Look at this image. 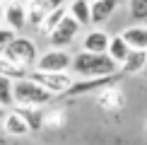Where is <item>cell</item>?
I'll list each match as a JSON object with an SVG mask.
<instances>
[{
  "instance_id": "6da1fadb",
  "label": "cell",
  "mask_w": 147,
  "mask_h": 145,
  "mask_svg": "<svg viewBox=\"0 0 147 145\" xmlns=\"http://www.w3.org/2000/svg\"><path fill=\"white\" fill-rule=\"evenodd\" d=\"M72 70L80 77H104V75H116L118 63L109 53H92L82 51L72 58Z\"/></svg>"
},
{
  "instance_id": "7a4b0ae2",
  "label": "cell",
  "mask_w": 147,
  "mask_h": 145,
  "mask_svg": "<svg viewBox=\"0 0 147 145\" xmlns=\"http://www.w3.org/2000/svg\"><path fill=\"white\" fill-rule=\"evenodd\" d=\"M56 99V94L51 89H46L44 85H39L32 77H22L15 80V104L22 106H46Z\"/></svg>"
},
{
  "instance_id": "3957f363",
  "label": "cell",
  "mask_w": 147,
  "mask_h": 145,
  "mask_svg": "<svg viewBox=\"0 0 147 145\" xmlns=\"http://www.w3.org/2000/svg\"><path fill=\"white\" fill-rule=\"evenodd\" d=\"M3 56H7L12 63L22 65V68H32L39 60V53H36V44L27 36H15V39L7 44V48L3 51Z\"/></svg>"
},
{
  "instance_id": "277c9868",
  "label": "cell",
  "mask_w": 147,
  "mask_h": 145,
  "mask_svg": "<svg viewBox=\"0 0 147 145\" xmlns=\"http://www.w3.org/2000/svg\"><path fill=\"white\" fill-rule=\"evenodd\" d=\"M29 77L32 80H36L39 85H44L46 89H51L56 97H63L68 89L75 85V80H72V75H68V70L65 72H46V70H34L29 72Z\"/></svg>"
},
{
  "instance_id": "5b68a950",
  "label": "cell",
  "mask_w": 147,
  "mask_h": 145,
  "mask_svg": "<svg viewBox=\"0 0 147 145\" xmlns=\"http://www.w3.org/2000/svg\"><path fill=\"white\" fill-rule=\"evenodd\" d=\"M68 68H72V56L65 48H53L46 53H41L36 60V70H46V72H65Z\"/></svg>"
},
{
  "instance_id": "8992f818",
  "label": "cell",
  "mask_w": 147,
  "mask_h": 145,
  "mask_svg": "<svg viewBox=\"0 0 147 145\" xmlns=\"http://www.w3.org/2000/svg\"><path fill=\"white\" fill-rule=\"evenodd\" d=\"M80 27H82V24H80L75 17L68 12V15H65V20L60 22L51 34H48V44H51L53 48H68L72 41H75V36H77V32H80Z\"/></svg>"
},
{
  "instance_id": "52a82bcc",
  "label": "cell",
  "mask_w": 147,
  "mask_h": 145,
  "mask_svg": "<svg viewBox=\"0 0 147 145\" xmlns=\"http://www.w3.org/2000/svg\"><path fill=\"white\" fill-rule=\"evenodd\" d=\"M63 5V0H32L29 3V10H27V20L32 27L41 29V24L46 22V17L51 15L56 7Z\"/></svg>"
},
{
  "instance_id": "ba28073f",
  "label": "cell",
  "mask_w": 147,
  "mask_h": 145,
  "mask_svg": "<svg viewBox=\"0 0 147 145\" xmlns=\"http://www.w3.org/2000/svg\"><path fill=\"white\" fill-rule=\"evenodd\" d=\"M109 44L111 36L101 29H92L87 32V36L82 39V51H92V53H109Z\"/></svg>"
},
{
  "instance_id": "9c48e42d",
  "label": "cell",
  "mask_w": 147,
  "mask_h": 145,
  "mask_svg": "<svg viewBox=\"0 0 147 145\" xmlns=\"http://www.w3.org/2000/svg\"><path fill=\"white\" fill-rule=\"evenodd\" d=\"M118 10V0H94L92 3V24H104L113 17V12Z\"/></svg>"
},
{
  "instance_id": "30bf717a",
  "label": "cell",
  "mask_w": 147,
  "mask_h": 145,
  "mask_svg": "<svg viewBox=\"0 0 147 145\" xmlns=\"http://www.w3.org/2000/svg\"><path fill=\"white\" fill-rule=\"evenodd\" d=\"M3 128H5V133H7V136H17V138L29 136V133H32L29 123L24 121V116H22V114H17V111L5 114V119H3Z\"/></svg>"
},
{
  "instance_id": "8fae6325",
  "label": "cell",
  "mask_w": 147,
  "mask_h": 145,
  "mask_svg": "<svg viewBox=\"0 0 147 145\" xmlns=\"http://www.w3.org/2000/svg\"><path fill=\"white\" fill-rule=\"evenodd\" d=\"M5 22H7V27H12L15 32H22V29L29 24L27 10H24L22 5H17V3H10L7 7H5Z\"/></svg>"
},
{
  "instance_id": "7c38bea8",
  "label": "cell",
  "mask_w": 147,
  "mask_h": 145,
  "mask_svg": "<svg viewBox=\"0 0 147 145\" xmlns=\"http://www.w3.org/2000/svg\"><path fill=\"white\" fill-rule=\"evenodd\" d=\"M145 65H147V51H142V48H133V51L128 53L125 63L121 65V72H125V75L145 72Z\"/></svg>"
},
{
  "instance_id": "4fadbf2b",
  "label": "cell",
  "mask_w": 147,
  "mask_h": 145,
  "mask_svg": "<svg viewBox=\"0 0 147 145\" xmlns=\"http://www.w3.org/2000/svg\"><path fill=\"white\" fill-rule=\"evenodd\" d=\"M15 111L24 116V121L29 123V128H32V133L41 131V128L46 126V116H44V111H41L39 106H22V104H17V109H15Z\"/></svg>"
},
{
  "instance_id": "5bb4252c",
  "label": "cell",
  "mask_w": 147,
  "mask_h": 145,
  "mask_svg": "<svg viewBox=\"0 0 147 145\" xmlns=\"http://www.w3.org/2000/svg\"><path fill=\"white\" fill-rule=\"evenodd\" d=\"M123 39L130 44V48H142L147 51V27L145 24H133L123 32Z\"/></svg>"
},
{
  "instance_id": "9a60e30c",
  "label": "cell",
  "mask_w": 147,
  "mask_h": 145,
  "mask_svg": "<svg viewBox=\"0 0 147 145\" xmlns=\"http://www.w3.org/2000/svg\"><path fill=\"white\" fill-rule=\"evenodd\" d=\"M130 51H133V48H130V44L123 39V34L113 36L111 44H109V56H111L118 65H123V63H125V58H128V53H130Z\"/></svg>"
},
{
  "instance_id": "2e32d148",
  "label": "cell",
  "mask_w": 147,
  "mask_h": 145,
  "mask_svg": "<svg viewBox=\"0 0 147 145\" xmlns=\"http://www.w3.org/2000/svg\"><path fill=\"white\" fill-rule=\"evenodd\" d=\"M99 104L106 109V111H118V109H123L125 99H123V94H121L118 89H106L104 87L99 92Z\"/></svg>"
},
{
  "instance_id": "e0dca14e",
  "label": "cell",
  "mask_w": 147,
  "mask_h": 145,
  "mask_svg": "<svg viewBox=\"0 0 147 145\" xmlns=\"http://www.w3.org/2000/svg\"><path fill=\"white\" fill-rule=\"evenodd\" d=\"M68 10H70V15L75 17L82 27L92 24V3H89V0H72Z\"/></svg>"
},
{
  "instance_id": "ac0fdd59",
  "label": "cell",
  "mask_w": 147,
  "mask_h": 145,
  "mask_svg": "<svg viewBox=\"0 0 147 145\" xmlns=\"http://www.w3.org/2000/svg\"><path fill=\"white\" fill-rule=\"evenodd\" d=\"M0 75H7V77H12V80H22V77H29V72H27V68L12 63L7 56L0 53Z\"/></svg>"
},
{
  "instance_id": "d6986e66",
  "label": "cell",
  "mask_w": 147,
  "mask_h": 145,
  "mask_svg": "<svg viewBox=\"0 0 147 145\" xmlns=\"http://www.w3.org/2000/svg\"><path fill=\"white\" fill-rule=\"evenodd\" d=\"M0 104L3 106L15 104V80L7 75H0Z\"/></svg>"
},
{
  "instance_id": "ffe728a7",
  "label": "cell",
  "mask_w": 147,
  "mask_h": 145,
  "mask_svg": "<svg viewBox=\"0 0 147 145\" xmlns=\"http://www.w3.org/2000/svg\"><path fill=\"white\" fill-rule=\"evenodd\" d=\"M68 12H70V10H68V7H65V5H60V7H56V10H53V12H51V15H48V17H46V22H44V24H41V29H44V34H46V36H48V34H51V32H53V29H56V27H58V24H60V22H63V20H65V15H68Z\"/></svg>"
},
{
  "instance_id": "44dd1931",
  "label": "cell",
  "mask_w": 147,
  "mask_h": 145,
  "mask_svg": "<svg viewBox=\"0 0 147 145\" xmlns=\"http://www.w3.org/2000/svg\"><path fill=\"white\" fill-rule=\"evenodd\" d=\"M128 12L135 22H147V0H128Z\"/></svg>"
},
{
  "instance_id": "7402d4cb",
  "label": "cell",
  "mask_w": 147,
  "mask_h": 145,
  "mask_svg": "<svg viewBox=\"0 0 147 145\" xmlns=\"http://www.w3.org/2000/svg\"><path fill=\"white\" fill-rule=\"evenodd\" d=\"M15 36L17 34H15V29H12V27H0V53L7 48V44L15 39Z\"/></svg>"
},
{
  "instance_id": "603a6c76",
  "label": "cell",
  "mask_w": 147,
  "mask_h": 145,
  "mask_svg": "<svg viewBox=\"0 0 147 145\" xmlns=\"http://www.w3.org/2000/svg\"><path fill=\"white\" fill-rule=\"evenodd\" d=\"M0 20H5V7H3V0H0Z\"/></svg>"
},
{
  "instance_id": "cb8c5ba5",
  "label": "cell",
  "mask_w": 147,
  "mask_h": 145,
  "mask_svg": "<svg viewBox=\"0 0 147 145\" xmlns=\"http://www.w3.org/2000/svg\"><path fill=\"white\" fill-rule=\"evenodd\" d=\"M0 119H5V106L0 104Z\"/></svg>"
},
{
  "instance_id": "d4e9b609",
  "label": "cell",
  "mask_w": 147,
  "mask_h": 145,
  "mask_svg": "<svg viewBox=\"0 0 147 145\" xmlns=\"http://www.w3.org/2000/svg\"><path fill=\"white\" fill-rule=\"evenodd\" d=\"M3 3H12V0H3Z\"/></svg>"
},
{
  "instance_id": "484cf974",
  "label": "cell",
  "mask_w": 147,
  "mask_h": 145,
  "mask_svg": "<svg viewBox=\"0 0 147 145\" xmlns=\"http://www.w3.org/2000/svg\"><path fill=\"white\" fill-rule=\"evenodd\" d=\"M145 72H147V65H145Z\"/></svg>"
},
{
  "instance_id": "4316f807",
  "label": "cell",
  "mask_w": 147,
  "mask_h": 145,
  "mask_svg": "<svg viewBox=\"0 0 147 145\" xmlns=\"http://www.w3.org/2000/svg\"><path fill=\"white\" fill-rule=\"evenodd\" d=\"M145 126H147V123H145Z\"/></svg>"
}]
</instances>
